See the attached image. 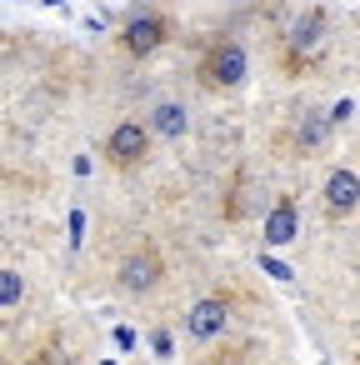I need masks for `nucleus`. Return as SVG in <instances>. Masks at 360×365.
I'll return each instance as SVG.
<instances>
[{
	"instance_id": "f257e3e1",
	"label": "nucleus",
	"mask_w": 360,
	"mask_h": 365,
	"mask_svg": "<svg viewBox=\"0 0 360 365\" xmlns=\"http://www.w3.org/2000/svg\"><path fill=\"white\" fill-rule=\"evenodd\" d=\"M145 125L140 120H120L115 130H110V140H106V155H110V165H135V160H145Z\"/></svg>"
},
{
	"instance_id": "f03ea898",
	"label": "nucleus",
	"mask_w": 360,
	"mask_h": 365,
	"mask_svg": "<svg viewBox=\"0 0 360 365\" xmlns=\"http://www.w3.org/2000/svg\"><path fill=\"white\" fill-rule=\"evenodd\" d=\"M225 320H230L225 300L205 295V300H195V305L185 310V335H190V340H215V335L225 330Z\"/></svg>"
},
{
	"instance_id": "7ed1b4c3",
	"label": "nucleus",
	"mask_w": 360,
	"mask_h": 365,
	"mask_svg": "<svg viewBox=\"0 0 360 365\" xmlns=\"http://www.w3.org/2000/svg\"><path fill=\"white\" fill-rule=\"evenodd\" d=\"M165 36H170V21H165V16H155V11H150V16H135V21L125 26V51H130V56H150Z\"/></svg>"
},
{
	"instance_id": "20e7f679",
	"label": "nucleus",
	"mask_w": 360,
	"mask_h": 365,
	"mask_svg": "<svg viewBox=\"0 0 360 365\" xmlns=\"http://www.w3.org/2000/svg\"><path fill=\"white\" fill-rule=\"evenodd\" d=\"M205 81L210 86H240L245 81V51L240 46H215L205 61Z\"/></svg>"
},
{
	"instance_id": "39448f33",
	"label": "nucleus",
	"mask_w": 360,
	"mask_h": 365,
	"mask_svg": "<svg viewBox=\"0 0 360 365\" xmlns=\"http://www.w3.org/2000/svg\"><path fill=\"white\" fill-rule=\"evenodd\" d=\"M325 205H330L335 215H350V210L360 205V175L345 170V165L330 170V175H325Z\"/></svg>"
},
{
	"instance_id": "423d86ee",
	"label": "nucleus",
	"mask_w": 360,
	"mask_h": 365,
	"mask_svg": "<svg viewBox=\"0 0 360 365\" xmlns=\"http://www.w3.org/2000/svg\"><path fill=\"white\" fill-rule=\"evenodd\" d=\"M120 285L125 290H150V285H160V255H150V250H135V255H125V265H120Z\"/></svg>"
},
{
	"instance_id": "0eeeda50",
	"label": "nucleus",
	"mask_w": 360,
	"mask_h": 365,
	"mask_svg": "<svg viewBox=\"0 0 360 365\" xmlns=\"http://www.w3.org/2000/svg\"><path fill=\"white\" fill-rule=\"evenodd\" d=\"M325 41V16L320 11H305V16H295V26H290V51H315Z\"/></svg>"
},
{
	"instance_id": "6e6552de",
	"label": "nucleus",
	"mask_w": 360,
	"mask_h": 365,
	"mask_svg": "<svg viewBox=\"0 0 360 365\" xmlns=\"http://www.w3.org/2000/svg\"><path fill=\"white\" fill-rule=\"evenodd\" d=\"M295 230H300L295 205H290V200H280V205L265 215V245H290V240H295Z\"/></svg>"
},
{
	"instance_id": "1a4fd4ad",
	"label": "nucleus",
	"mask_w": 360,
	"mask_h": 365,
	"mask_svg": "<svg viewBox=\"0 0 360 365\" xmlns=\"http://www.w3.org/2000/svg\"><path fill=\"white\" fill-rule=\"evenodd\" d=\"M150 125H155V135H165V140H180V135L190 130V115H185V106H175V101H160V106H155V115H150Z\"/></svg>"
},
{
	"instance_id": "9d476101",
	"label": "nucleus",
	"mask_w": 360,
	"mask_h": 365,
	"mask_svg": "<svg viewBox=\"0 0 360 365\" xmlns=\"http://www.w3.org/2000/svg\"><path fill=\"white\" fill-rule=\"evenodd\" d=\"M330 125H335L330 115H320V110H305V115H300V125H295V135H300V150H305V155H310V150H320V145L330 140Z\"/></svg>"
},
{
	"instance_id": "9b49d317",
	"label": "nucleus",
	"mask_w": 360,
	"mask_h": 365,
	"mask_svg": "<svg viewBox=\"0 0 360 365\" xmlns=\"http://www.w3.org/2000/svg\"><path fill=\"white\" fill-rule=\"evenodd\" d=\"M26 295V280H21V270H0V305H16Z\"/></svg>"
},
{
	"instance_id": "f8f14e48",
	"label": "nucleus",
	"mask_w": 360,
	"mask_h": 365,
	"mask_svg": "<svg viewBox=\"0 0 360 365\" xmlns=\"http://www.w3.org/2000/svg\"><path fill=\"white\" fill-rule=\"evenodd\" d=\"M350 115H355V101H335V106H330V120H335V125H345Z\"/></svg>"
},
{
	"instance_id": "ddd939ff",
	"label": "nucleus",
	"mask_w": 360,
	"mask_h": 365,
	"mask_svg": "<svg viewBox=\"0 0 360 365\" xmlns=\"http://www.w3.org/2000/svg\"><path fill=\"white\" fill-rule=\"evenodd\" d=\"M265 270H270L275 280H290V275H295V270H290V265H280V260H265Z\"/></svg>"
}]
</instances>
